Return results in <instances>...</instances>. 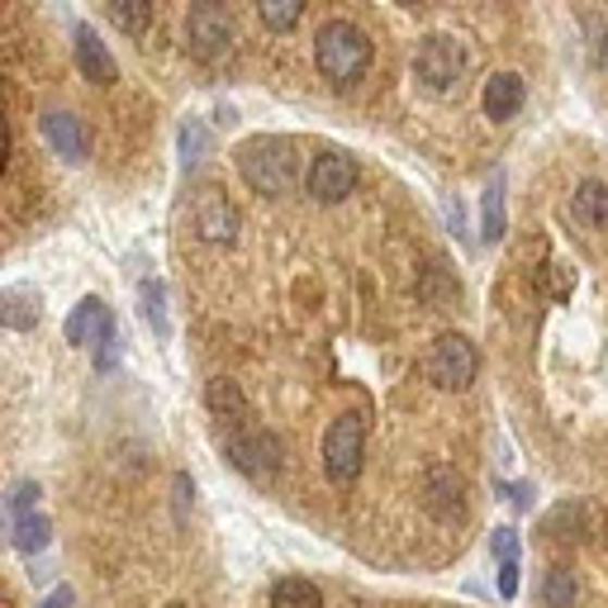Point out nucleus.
Returning <instances> with one entry per match:
<instances>
[{
	"label": "nucleus",
	"instance_id": "f257e3e1",
	"mask_svg": "<svg viewBox=\"0 0 608 608\" xmlns=\"http://www.w3.org/2000/svg\"><path fill=\"white\" fill-rule=\"evenodd\" d=\"M238 172L257 196H286L295 186V172H300V152H295L290 138H276V134L248 138L238 148Z\"/></svg>",
	"mask_w": 608,
	"mask_h": 608
},
{
	"label": "nucleus",
	"instance_id": "f03ea898",
	"mask_svg": "<svg viewBox=\"0 0 608 608\" xmlns=\"http://www.w3.org/2000/svg\"><path fill=\"white\" fill-rule=\"evenodd\" d=\"M314 62L333 86H352L371 67V38L347 20H328L314 38Z\"/></svg>",
	"mask_w": 608,
	"mask_h": 608
},
{
	"label": "nucleus",
	"instance_id": "7ed1b4c3",
	"mask_svg": "<svg viewBox=\"0 0 608 608\" xmlns=\"http://www.w3.org/2000/svg\"><path fill=\"white\" fill-rule=\"evenodd\" d=\"M224 457H228V466H238L248 481H276L281 461H286V447H281L276 433L243 423V429H233L224 437Z\"/></svg>",
	"mask_w": 608,
	"mask_h": 608
},
{
	"label": "nucleus",
	"instance_id": "20e7f679",
	"mask_svg": "<svg viewBox=\"0 0 608 608\" xmlns=\"http://www.w3.org/2000/svg\"><path fill=\"white\" fill-rule=\"evenodd\" d=\"M361 451H367V423L361 413H343L323 433V475L333 485H352L361 471Z\"/></svg>",
	"mask_w": 608,
	"mask_h": 608
},
{
	"label": "nucleus",
	"instance_id": "39448f33",
	"mask_svg": "<svg viewBox=\"0 0 608 608\" xmlns=\"http://www.w3.org/2000/svg\"><path fill=\"white\" fill-rule=\"evenodd\" d=\"M461 72H466V48H461V38H451V34H429L419 44V53H413V76H419L433 96H447V90L461 82Z\"/></svg>",
	"mask_w": 608,
	"mask_h": 608
},
{
	"label": "nucleus",
	"instance_id": "423d86ee",
	"mask_svg": "<svg viewBox=\"0 0 608 608\" xmlns=\"http://www.w3.org/2000/svg\"><path fill=\"white\" fill-rule=\"evenodd\" d=\"M233 15L224 5H196L186 15V44H190V53H196L200 62H224L233 53Z\"/></svg>",
	"mask_w": 608,
	"mask_h": 608
},
{
	"label": "nucleus",
	"instance_id": "0eeeda50",
	"mask_svg": "<svg viewBox=\"0 0 608 608\" xmlns=\"http://www.w3.org/2000/svg\"><path fill=\"white\" fill-rule=\"evenodd\" d=\"M475 371H481V357H475V347L461 338V333H443V338L433 343L429 352V381L443 385V390H466V385L475 381Z\"/></svg>",
	"mask_w": 608,
	"mask_h": 608
},
{
	"label": "nucleus",
	"instance_id": "6e6552de",
	"mask_svg": "<svg viewBox=\"0 0 608 608\" xmlns=\"http://www.w3.org/2000/svg\"><path fill=\"white\" fill-rule=\"evenodd\" d=\"M357 190V162L338 148H323L314 162H309V196L323 204H338Z\"/></svg>",
	"mask_w": 608,
	"mask_h": 608
},
{
	"label": "nucleus",
	"instance_id": "1a4fd4ad",
	"mask_svg": "<svg viewBox=\"0 0 608 608\" xmlns=\"http://www.w3.org/2000/svg\"><path fill=\"white\" fill-rule=\"evenodd\" d=\"M190 224L204 243H233L238 238V210L228 204V196L219 186H200L190 196Z\"/></svg>",
	"mask_w": 608,
	"mask_h": 608
},
{
	"label": "nucleus",
	"instance_id": "9d476101",
	"mask_svg": "<svg viewBox=\"0 0 608 608\" xmlns=\"http://www.w3.org/2000/svg\"><path fill=\"white\" fill-rule=\"evenodd\" d=\"M429 495H423V504H429V513L433 519H443V523H457L466 519V481L451 466H433L429 471Z\"/></svg>",
	"mask_w": 608,
	"mask_h": 608
},
{
	"label": "nucleus",
	"instance_id": "9b49d317",
	"mask_svg": "<svg viewBox=\"0 0 608 608\" xmlns=\"http://www.w3.org/2000/svg\"><path fill=\"white\" fill-rule=\"evenodd\" d=\"M76 67H82L86 82H96V86H110L114 76V53L106 48V38H100L90 24H76Z\"/></svg>",
	"mask_w": 608,
	"mask_h": 608
},
{
	"label": "nucleus",
	"instance_id": "f8f14e48",
	"mask_svg": "<svg viewBox=\"0 0 608 608\" xmlns=\"http://www.w3.org/2000/svg\"><path fill=\"white\" fill-rule=\"evenodd\" d=\"M114 333V319H110V309L96 300V295H86L82 305L67 314V343L76 347H90V343H106Z\"/></svg>",
	"mask_w": 608,
	"mask_h": 608
},
{
	"label": "nucleus",
	"instance_id": "ddd939ff",
	"mask_svg": "<svg viewBox=\"0 0 608 608\" xmlns=\"http://www.w3.org/2000/svg\"><path fill=\"white\" fill-rule=\"evenodd\" d=\"M44 138H48V148H53L58 158H67V162L86 158V128L76 124V114H67V110L44 114Z\"/></svg>",
	"mask_w": 608,
	"mask_h": 608
},
{
	"label": "nucleus",
	"instance_id": "4468645a",
	"mask_svg": "<svg viewBox=\"0 0 608 608\" xmlns=\"http://www.w3.org/2000/svg\"><path fill=\"white\" fill-rule=\"evenodd\" d=\"M523 110V76L519 72H495L485 82V114L489 120H513Z\"/></svg>",
	"mask_w": 608,
	"mask_h": 608
},
{
	"label": "nucleus",
	"instance_id": "2eb2a0df",
	"mask_svg": "<svg viewBox=\"0 0 608 608\" xmlns=\"http://www.w3.org/2000/svg\"><path fill=\"white\" fill-rule=\"evenodd\" d=\"M547 528L551 537H590L594 528H599V513L590 509V504H580V499H566V504H556V509L547 513Z\"/></svg>",
	"mask_w": 608,
	"mask_h": 608
},
{
	"label": "nucleus",
	"instance_id": "dca6fc26",
	"mask_svg": "<svg viewBox=\"0 0 608 608\" xmlns=\"http://www.w3.org/2000/svg\"><path fill=\"white\" fill-rule=\"evenodd\" d=\"M204 405H210L219 419H228L233 429L248 423V395H243L238 381H228V376H214L210 385H204Z\"/></svg>",
	"mask_w": 608,
	"mask_h": 608
},
{
	"label": "nucleus",
	"instance_id": "f3484780",
	"mask_svg": "<svg viewBox=\"0 0 608 608\" xmlns=\"http://www.w3.org/2000/svg\"><path fill=\"white\" fill-rule=\"evenodd\" d=\"M571 210H575V219L585 228H608V186L604 181H585V186L575 190Z\"/></svg>",
	"mask_w": 608,
	"mask_h": 608
},
{
	"label": "nucleus",
	"instance_id": "a211bd4d",
	"mask_svg": "<svg viewBox=\"0 0 608 608\" xmlns=\"http://www.w3.org/2000/svg\"><path fill=\"white\" fill-rule=\"evenodd\" d=\"M38 309H44V305H38V295L15 286V290H5V300H0V319H5V328L24 333V328H34V323H38Z\"/></svg>",
	"mask_w": 608,
	"mask_h": 608
},
{
	"label": "nucleus",
	"instance_id": "6ab92c4d",
	"mask_svg": "<svg viewBox=\"0 0 608 608\" xmlns=\"http://www.w3.org/2000/svg\"><path fill=\"white\" fill-rule=\"evenodd\" d=\"M271 608H323V594H319L314 580L286 575V580H276V590H271Z\"/></svg>",
	"mask_w": 608,
	"mask_h": 608
},
{
	"label": "nucleus",
	"instance_id": "aec40b11",
	"mask_svg": "<svg viewBox=\"0 0 608 608\" xmlns=\"http://www.w3.org/2000/svg\"><path fill=\"white\" fill-rule=\"evenodd\" d=\"M10 542H15V551L24 556H38L48 547V519L44 513H20V519H10Z\"/></svg>",
	"mask_w": 608,
	"mask_h": 608
},
{
	"label": "nucleus",
	"instance_id": "412c9836",
	"mask_svg": "<svg viewBox=\"0 0 608 608\" xmlns=\"http://www.w3.org/2000/svg\"><path fill=\"white\" fill-rule=\"evenodd\" d=\"M419 295H423V300H429L433 309H447V305L461 295V286L447 276L443 266H429V271H423V276H419Z\"/></svg>",
	"mask_w": 608,
	"mask_h": 608
},
{
	"label": "nucleus",
	"instance_id": "4be33fe9",
	"mask_svg": "<svg viewBox=\"0 0 608 608\" xmlns=\"http://www.w3.org/2000/svg\"><path fill=\"white\" fill-rule=\"evenodd\" d=\"M106 20L114 24V29H124V34H144L148 24L158 20V10H152L148 0L144 5H106Z\"/></svg>",
	"mask_w": 608,
	"mask_h": 608
},
{
	"label": "nucleus",
	"instance_id": "5701e85b",
	"mask_svg": "<svg viewBox=\"0 0 608 608\" xmlns=\"http://www.w3.org/2000/svg\"><path fill=\"white\" fill-rule=\"evenodd\" d=\"M257 15H262V24H266V29L286 34V29H295V24H300L305 5H281V0H262V5H257Z\"/></svg>",
	"mask_w": 608,
	"mask_h": 608
},
{
	"label": "nucleus",
	"instance_id": "b1692460",
	"mask_svg": "<svg viewBox=\"0 0 608 608\" xmlns=\"http://www.w3.org/2000/svg\"><path fill=\"white\" fill-rule=\"evenodd\" d=\"M547 608H571L575 604V594H580V585H575V575L571 571H551L547 575Z\"/></svg>",
	"mask_w": 608,
	"mask_h": 608
},
{
	"label": "nucleus",
	"instance_id": "393cba45",
	"mask_svg": "<svg viewBox=\"0 0 608 608\" xmlns=\"http://www.w3.org/2000/svg\"><path fill=\"white\" fill-rule=\"evenodd\" d=\"M485 238L489 243L504 238V190H499V181L485 190Z\"/></svg>",
	"mask_w": 608,
	"mask_h": 608
},
{
	"label": "nucleus",
	"instance_id": "a878e982",
	"mask_svg": "<svg viewBox=\"0 0 608 608\" xmlns=\"http://www.w3.org/2000/svg\"><path fill=\"white\" fill-rule=\"evenodd\" d=\"M489 551L499 556V566H519V533H513V528H495Z\"/></svg>",
	"mask_w": 608,
	"mask_h": 608
},
{
	"label": "nucleus",
	"instance_id": "bb28decb",
	"mask_svg": "<svg viewBox=\"0 0 608 608\" xmlns=\"http://www.w3.org/2000/svg\"><path fill=\"white\" fill-rule=\"evenodd\" d=\"M571 286H575V271L566 266V262H551L547 266V290L556 295V300H566V295H571Z\"/></svg>",
	"mask_w": 608,
	"mask_h": 608
},
{
	"label": "nucleus",
	"instance_id": "cd10ccee",
	"mask_svg": "<svg viewBox=\"0 0 608 608\" xmlns=\"http://www.w3.org/2000/svg\"><path fill=\"white\" fill-rule=\"evenodd\" d=\"M181 148H186V166H196L204 158V124H186V128H181Z\"/></svg>",
	"mask_w": 608,
	"mask_h": 608
},
{
	"label": "nucleus",
	"instance_id": "c85d7f7f",
	"mask_svg": "<svg viewBox=\"0 0 608 608\" xmlns=\"http://www.w3.org/2000/svg\"><path fill=\"white\" fill-rule=\"evenodd\" d=\"M144 314H148V323L158 333H166V314H162V286L152 281V286H144Z\"/></svg>",
	"mask_w": 608,
	"mask_h": 608
},
{
	"label": "nucleus",
	"instance_id": "c756f323",
	"mask_svg": "<svg viewBox=\"0 0 608 608\" xmlns=\"http://www.w3.org/2000/svg\"><path fill=\"white\" fill-rule=\"evenodd\" d=\"M585 24H590V34H594V58H599V62H608V20L590 15Z\"/></svg>",
	"mask_w": 608,
	"mask_h": 608
},
{
	"label": "nucleus",
	"instance_id": "7c9ffc66",
	"mask_svg": "<svg viewBox=\"0 0 608 608\" xmlns=\"http://www.w3.org/2000/svg\"><path fill=\"white\" fill-rule=\"evenodd\" d=\"M44 608H72V590H53L48 594V604Z\"/></svg>",
	"mask_w": 608,
	"mask_h": 608
}]
</instances>
